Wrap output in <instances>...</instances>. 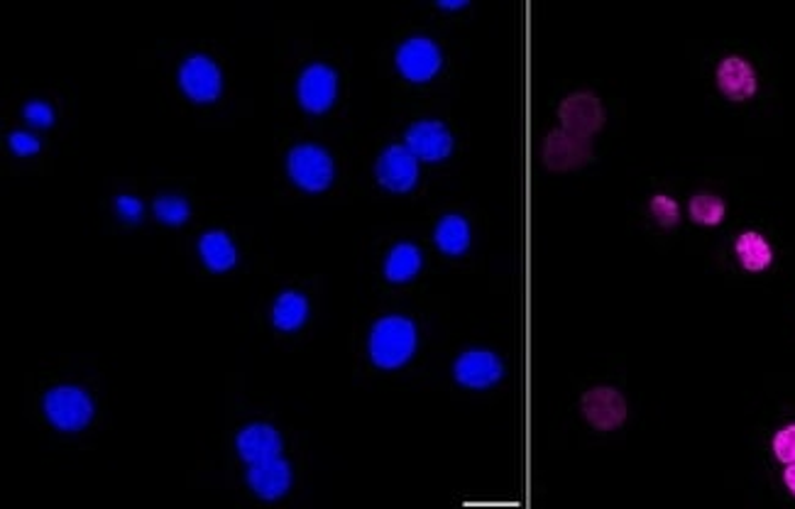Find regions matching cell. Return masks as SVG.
Returning <instances> with one entry per match:
<instances>
[{
  "label": "cell",
  "mask_w": 795,
  "mask_h": 509,
  "mask_svg": "<svg viewBox=\"0 0 795 509\" xmlns=\"http://www.w3.org/2000/svg\"><path fill=\"white\" fill-rule=\"evenodd\" d=\"M416 343H419V335H416L414 321L392 313V317L375 321L367 348H370L375 368L396 370L414 358Z\"/></svg>",
  "instance_id": "obj_1"
},
{
  "label": "cell",
  "mask_w": 795,
  "mask_h": 509,
  "mask_svg": "<svg viewBox=\"0 0 795 509\" xmlns=\"http://www.w3.org/2000/svg\"><path fill=\"white\" fill-rule=\"evenodd\" d=\"M45 414L59 431H84L94 419V400L81 387L61 384L45 394Z\"/></svg>",
  "instance_id": "obj_2"
},
{
  "label": "cell",
  "mask_w": 795,
  "mask_h": 509,
  "mask_svg": "<svg viewBox=\"0 0 795 509\" xmlns=\"http://www.w3.org/2000/svg\"><path fill=\"white\" fill-rule=\"evenodd\" d=\"M580 410H583L590 429L600 434L617 431L619 426H625L629 414L625 394H621L617 387L609 384L590 387V390L580 396Z\"/></svg>",
  "instance_id": "obj_3"
},
{
  "label": "cell",
  "mask_w": 795,
  "mask_h": 509,
  "mask_svg": "<svg viewBox=\"0 0 795 509\" xmlns=\"http://www.w3.org/2000/svg\"><path fill=\"white\" fill-rule=\"evenodd\" d=\"M287 171L294 185L304 191L319 193L333 181V157L319 145H297L287 157Z\"/></svg>",
  "instance_id": "obj_4"
},
{
  "label": "cell",
  "mask_w": 795,
  "mask_h": 509,
  "mask_svg": "<svg viewBox=\"0 0 795 509\" xmlns=\"http://www.w3.org/2000/svg\"><path fill=\"white\" fill-rule=\"evenodd\" d=\"M394 62L406 81H412V84H426V81H431L441 71L443 52L431 37L416 35L404 39L400 49H396Z\"/></svg>",
  "instance_id": "obj_5"
},
{
  "label": "cell",
  "mask_w": 795,
  "mask_h": 509,
  "mask_svg": "<svg viewBox=\"0 0 795 509\" xmlns=\"http://www.w3.org/2000/svg\"><path fill=\"white\" fill-rule=\"evenodd\" d=\"M605 106L593 91H576L566 96L558 106L560 128L573 132L578 138H593L605 126Z\"/></svg>",
  "instance_id": "obj_6"
},
{
  "label": "cell",
  "mask_w": 795,
  "mask_h": 509,
  "mask_svg": "<svg viewBox=\"0 0 795 509\" xmlns=\"http://www.w3.org/2000/svg\"><path fill=\"white\" fill-rule=\"evenodd\" d=\"M179 86L193 104H213L223 91L221 69L206 55H191L179 67Z\"/></svg>",
  "instance_id": "obj_7"
},
{
  "label": "cell",
  "mask_w": 795,
  "mask_h": 509,
  "mask_svg": "<svg viewBox=\"0 0 795 509\" xmlns=\"http://www.w3.org/2000/svg\"><path fill=\"white\" fill-rule=\"evenodd\" d=\"M375 177L387 191L406 193L419 181V159L406 145H390L377 157Z\"/></svg>",
  "instance_id": "obj_8"
},
{
  "label": "cell",
  "mask_w": 795,
  "mask_h": 509,
  "mask_svg": "<svg viewBox=\"0 0 795 509\" xmlns=\"http://www.w3.org/2000/svg\"><path fill=\"white\" fill-rule=\"evenodd\" d=\"M453 378L467 390H489L505 378V363L499 355L487 348H471L458 355L453 365Z\"/></svg>",
  "instance_id": "obj_9"
},
{
  "label": "cell",
  "mask_w": 795,
  "mask_h": 509,
  "mask_svg": "<svg viewBox=\"0 0 795 509\" xmlns=\"http://www.w3.org/2000/svg\"><path fill=\"white\" fill-rule=\"evenodd\" d=\"M542 157L550 171L578 169L593 159V142H590V138H578L563 128L550 130L544 140Z\"/></svg>",
  "instance_id": "obj_10"
},
{
  "label": "cell",
  "mask_w": 795,
  "mask_h": 509,
  "mask_svg": "<svg viewBox=\"0 0 795 509\" xmlns=\"http://www.w3.org/2000/svg\"><path fill=\"white\" fill-rule=\"evenodd\" d=\"M404 145L416 159L443 162L453 152V135L441 120H416L404 135Z\"/></svg>",
  "instance_id": "obj_11"
},
{
  "label": "cell",
  "mask_w": 795,
  "mask_h": 509,
  "mask_svg": "<svg viewBox=\"0 0 795 509\" xmlns=\"http://www.w3.org/2000/svg\"><path fill=\"white\" fill-rule=\"evenodd\" d=\"M339 96V76L329 64H311L299 76V104L309 114L321 116L335 104Z\"/></svg>",
  "instance_id": "obj_12"
},
{
  "label": "cell",
  "mask_w": 795,
  "mask_h": 509,
  "mask_svg": "<svg viewBox=\"0 0 795 509\" xmlns=\"http://www.w3.org/2000/svg\"><path fill=\"white\" fill-rule=\"evenodd\" d=\"M715 84L720 88V94L727 100H732V104H744V100L757 96L759 76L749 59H744L739 55H729L717 64Z\"/></svg>",
  "instance_id": "obj_13"
},
{
  "label": "cell",
  "mask_w": 795,
  "mask_h": 509,
  "mask_svg": "<svg viewBox=\"0 0 795 509\" xmlns=\"http://www.w3.org/2000/svg\"><path fill=\"white\" fill-rule=\"evenodd\" d=\"M245 477H248V485L254 495L272 502L287 495L292 485V465L282 455L268 458V461L250 463Z\"/></svg>",
  "instance_id": "obj_14"
},
{
  "label": "cell",
  "mask_w": 795,
  "mask_h": 509,
  "mask_svg": "<svg viewBox=\"0 0 795 509\" xmlns=\"http://www.w3.org/2000/svg\"><path fill=\"white\" fill-rule=\"evenodd\" d=\"M236 448L245 463H260L282 455V436L270 424H250L240 429Z\"/></svg>",
  "instance_id": "obj_15"
},
{
  "label": "cell",
  "mask_w": 795,
  "mask_h": 509,
  "mask_svg": "<svg viewBox=\"0 0 795 509\" xmlns=\"http://www.w3.org/2000/svg\"><path fill=\"white\" fill-rule=\"evenodd\" d=\"M734 254H737L741 270H747L751 274L767 272L773 264L771 242L767 240V236H761L759 230L739 233L737 240H734Z\"/></svg>",
  "instance_id": "obj_16"
},
{
  "label": "cell",
  "mask_w": 795,
  "mask_h": 509,
  "mask_svg": "<svg viewBox=\"0 0 795 509\" xmlns=\"http://www.w3.org/2000/svg\"><path fill=\"white\" fill-rule=\"evenodd\" d=\"M199 254L211 272H228L238 262V250L228 233L223 230L203 233L199 240Z\"/></svg>",
  "instance_id": "obj_17"
},
{
  "label": "cell",
  "mask_w": 795,
  "mask_h": 509,
  "mask_svg": "<svg viewBox=\"0 0 795 509\" xmlns=\"http://www.w3.org/2000/svg\"><path fill=\"white\" fill-rule=\"evenodd\" d=\"M434 240L436 248L448 254V258H461L471 248V226L458 213H448V216L436 223Z\"/></svg>",
  "instance_id": "obj_18"
},
{
  "label": "cell",
  "mask_w": 795,
  "mask_h": 509,
  "mask_svg": "<svg viewBox=\"0 0 795 509\" xmlns=\"http://www.w3.org/2000/svg\"><path fill=\"white\" fill-rule=\"evenodd\" d=\"M424 254L414 246V242H400L387 254L384 260V280L392 284H404L412 282L416 274L422 272Z\"/></svg>",
  "instance_id": "obj_19"
},
{
  "label": "cell",
  "mask_w": 795,
  "mask_h": 509,
  "mask_svg": "<svg viewBox=\"0 0 795 509\" xmlns=\"http://www.w3.org/2000/svg\"><path fill=\"white\" fill-rule=\"evenodd\" d=\"M306 319H309V301H306L304 294L292 289L282 292L272 307V323L277 325L280 331L292 333L299 331Z\"/></svg>",
  "instance_id": "obj_20"
},
{
  "label": "cell",
  "mask_w": 795,
  "mask_h": 509,
  "mask_svg": "<svg viewBox=\"0 0 795 509\" xmlns=\"http://www.w3.org/2000/svg\"><path fill=\"white\" fill-rule=\"evenodd\" d=\"M688 216L692 223L705 228H715L727 216V203L722 201L717 193L712 191H698L696 197L688 201Z\"/></svg>",
  "instance_id": "obj_21"
},
{
  "label": "cell",
  "mask_w": 795,
  "mask_h": 509,
  "mask_svg": "<svg viewBox=\"0 0 795 509\" xmlns=\"http://www.w3.org/2000/svg\"><path fill=\"white\" fill-rule=\"evenodd\" d=\"M152 213H155L157 221L167 223V226H181V223L189 221L191 209L187 199L165 193V197H157L155 203H152Z\"/></svg>",
  "instance_id": "obj_22"
},
{
  "label": "cell",
  "mask_w": 795,
  "mask_h": 509,
  "mask_svg": "<svg viewBox=\"0 0 795 509\" xmlns=\"http://www.w3.org/2000/svg\"><path fill=\"white\" fill-rule=\"evenodd\" d=\"M649 213H651V218L656 221V226H661V228H676L680 221L678 201L668 197V193H654L649 201Z\"/></svg>",
  "instance_id": "obj_23"
},
{
  "label": "cell",
  "mask_w": 795,
  "mask_h": 509,
  "mask_svg": "<svg viewBox=\"0 0 795 509\" xmlns=\"http://www.w3.org/2000/svg\"><path fill=\"white\" fill-rule=\"evenodd\" d=\"M771 451L776 455V461L783 465L795 463V424H786L773 434L771 439Z\"/></svg>",
  "instance_id": "obj_24"
},
{
  "label": "cell",
  "mask_w": 795,
  "mask_h": 509,
  "mask_svg": "<svg viewBox=\"0 0 795 509\" xmlns=\"http://www.w3.org/2000/svg\"><path fill=\"white\" fill-rule=\"evenodd\" d=\"M25 120L35 128H49L55 123V108L45 100H33L25 106Z\"/></svg>",
  "instance_id": "obj_25"
},
{
  "label": "cell",
  "mask_w": 795,
  "mask_h": 509,
  "mask_svg": "<svg viewBox=\"0 0 795 509\" xmlns=\"http://www.w3.org/2000/svg\"><path fill=\"white\" fill-rule=\"evenodd\" d=\"M8 145H10V150L15 152L17 157H33L39 152V140L35 135H29V132H23V130H17V132H13V135H8Z\"/></svg>",
  "instance_id": "obj_26"
},
{
  "label": "cell",
  "mask_w": 795,
  "mask_h": 509,
  "mask_svg": "<svg viewBox=\"0 0 795 509\" xmlns=\"http://www.w3.org/2000/svg\"><path fill=\"white\" fill-rule=\"evenodd\" d=\"M116 211L126 223H138L142 218V213H145V203H142L138 197H118Z\"/></svg>",
  "instance_id": "obj_27"
},
{
  "label": "cell",
  "mask_w": 795,
  "mask_h": 509,
  "mask_svg": "<svg viewBox=\"0 0 795 509\" xmlns=\"http://www.w3.org/2000/svg\"><path fill=\"white\" fill-rule=\"evenodd\" d=\"M783 483H786L788 493L795 497V463L786 465V471H783Z\"/></svg>",
  "instance_id": "obj_28"
},
{
  "label": "cell",
  "mask_w": 795,
  "mask_h": 509,
  "mask_svg": "<svg viewBox=\"0 0 795 509\" xmlns=\"http://www.w3.org/2000/svg\"><path fill=\"white\" fill-rule=\"evenodd\" d=\"M438 8H443V10H461V8H467V0H455V3H448V0H441V3H438Z\"/></svg>",
  "instance_id": "obj_29"
}]
</instances>
